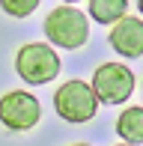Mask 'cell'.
Here are the masks:
<instances>
[{
	"label": "cell",
	"mask_w": 143,
	"mask_h": 146,
	"mask_svg": "<svg viewBox=\"0 0 143 146\" xmlns=\"http://www.w3.org/2000/svg\"><path fill=\"white\" fill-rule=\"evenodd\" d=\"M42 30H45V36H48V42H54L57 48H66V51L83 48L87 39H89L87 15H83L81 9H75V6H69V3L51 9L48 18H45V24H42Z\"/></svg>",
	"instance_id": "cell-1"
},
{
	"label": "cell",
	"mask_w": 143,
	"mask_h": 146,
	"mask_svg": "<svg viewBox=\"0 0 143 146\" xmlns=\"http://www.w3.org/2000/svg\"><path fill=\"white\" fill-rule=\"evenodd\" d=\"M54 110L72 125H83L99 113V98L87 81H66L54 92Z\"/></svg>",
	"instance_id": "cell-2"
},
{
	"label": "cell",
	"mask_w": 143,
	"mask_h": 146,
	"mask_svg": "<svg viewBox=\"0 0 143 146\" xmlns=\"http://www.w3.org/2000/svg\"><path fill=\"white\" fill-rule=\"evenodd\" d=\"M15 72L21 81L42 87L60 75V57L48 42H30L15 54Z\"/></svg>",
	"instance_id": "cell-3"
},
{
	"label": "cell",
	"mask_w": 143,
	"mask_h": 146,
	"mask_svg": "<svg viewBox=\"0 0 143 146\" xmlns=\"http://www.w3.org/2000/svg\"><path fill=\"white\" fill-rule=\"evenodd\" d=\"M93 92L105 104H122L134 92V72L122 63H101L93 75Z\"/></svg>",
	"instance_id": "cell-4"
},
{
	"label": "cell",
	"mask_w": 143,
	"mask_h": 146,
	"mask_svg": "<svg viewBox=\"0 0 143 146\" xmlns=\"http://www.w3.org/2000/svg\"><path fill=\"white\" fill-rule=\"evenodd\" d=\"M42 116V104L33 92L12 90L0 98V125L9 131H30Z\"/></svg>",
	"instance_id": "cell-5"
},
{
	"label": "cell",
	"mask_w": 143,
	"mask_h": 146,
	"mask_svg": "<svg viewBox=\"0 0 143 146\" xmlns=\"http://www.w3.org/2000/svg\"><path fill=\"white\" fill-rule=\"evenodd\" d=\"M110 48L119 57H140L143 54V18H119L110 30Z\"/></svg>",
	"instance_id": "cell-6"
},
{
	"label": "cell",
	"mask_w": 143,
	"mask_h": 146,
	"mask_svg": "<svg viewBox=\"0 0 143 146\" xmlns=\"http://www.w3.org/2000/svg\"><path fill=\"white\" fill-rule=\"evenodd\" d=\"M116 134L122 137V143L140 146L143 143V108H125L116 119Z\"/></svg>",
	"instance_id": "cell-7"
},
{
	"label": "cell",
	"mask_w": 143,
	"mask_h": 146,
	"mask_svg": "<svg viewBox=\"0 0 143 146\" xmlns=\"http://www.w3.org/2000/svg\"><path fill=\"white\" fill-rule=\"evenodd\" d=\"M128 0H89V15L99 24H116L119 18H125Z\"/></svg>",
	"instance_id": "cell-8"
},
{
	"label": "cell",
	"mask_w": 143,
	"mask_h": 146,
	"mask_svg": "<svg viewBox=\"0 0 143 146\" xmlns=\"http://www.w3.org/2000/svg\"><path fill=\"white\" fill-rule=\"evenodd\" d=\"M36 6H39V0H0V9H3L6 15H12V18H27V15H33Z\"/></svg>",
	"instance_id": "cell-9"
},
{
	"label": "cell",
	"mask_w": 143,
	"mask_h": 146,
	"mask_svg": "<svg viewBox=\"0 0 143 146\" xmlns=\"http://www.w3.org/2000/svg\"><path fill=\"white\" fill-rule=\"evenodd\" d=\"M137 9H140V15H143V0H137Z\"/></svg>",
	"instance_id": "cell-10"
},
{
	"label": "cell",
	"mask_w": 143,
	"mask_h": 146,
	"mask_svg": "<svg viewBox=\"0 0 143 146\" xmlns=\"http://www.w3.org/2000/svg\"><path fill=\"white\" fill-rule=\"evenodd\" d=\"M63 3H69V6H72V3H77V0H63Z\"/></svg>",
	"instance_id": "cell-11"
},
{
	"label": "cell",
	"mask_w": 143,
	"mask_h": 146,
	"mask_svg": "<svg viewBox=\"0 0 143 146\" xmlns=\"http://www.w3.org/2000/svg\"><path fill=\"white\" fill-rule=\"evenodd\" d=\"M72 146H89V143H72Z\"/></svg>",
	"instance_id": "cell-12"
},
{
	"label": "cell",
	"mask_w": 143,
	"mask_h": 146,
	"mask_svg": "<svg viewBox=\"0 0 143 146\" xmlns=\"http://www.w3.org/2000/svg\"><path fill=\"white\" fill-rule=\"evenodd\" d=\"M116 146H131V143H116Z\"/></svg>",
	"instance_id": "cell-13"
}]
</instances>
